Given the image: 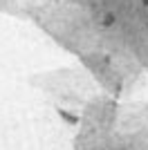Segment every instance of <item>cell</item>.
<instances>
[{
  "label": "cell",
  "mask_w": 148,
  "mask_h": 150,
  "mask_svg": "<svg viewBox=\"0 0 148 150\" xmlns=\"http://www.w3.org/2000/svg\"><path fill=\"white\" fill-rule=\"evenodd\" d=\"M139 5H142L144 9H148V0H139Z\"/></svg>",
  "instance_id": "2"
},
{
  "label": "cell",
  "mask_w": 148,
  "mask_h": 150,
  "mask_svg": "<svg viewBox=\"0 0 148 150\" xmlns=\"http://www.w3.org/2000/svg\"><path fill=\"white\" fill-rule=\"evenodd\" d=\"M99 25L103 27V29H112V27L117 25V13H112V11H103L101 16H99Z\"/></svg>",
  "instance_id": "1"
},
{
  "label": "cell",
  "mask_w": 148,
  "mask_h": 150,
  "mask_svg": "<svg viewBox=\"0 0 148 150\" xmlns=\"http://www.w3.org/2000/svg\"><path fill=\"white\" fill-rule=\"evenodd\" d=\"M117 150H128V148H117Z\"/></svg>",
  "instance_id": "3"
}]
</instances>
